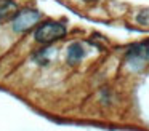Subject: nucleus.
Listing matches in <instances>:
<instances>
[{
    "instance_id": "4",
    "label": "nucleus",
    "mask_w": 149,
    "mask_h": 131,
    "mask_svg": "<svg viewBox=\"0 0 149 131\" xmlns=\"http://www.w3.org/2000/svg\"><path fill=\"white\" fill-rule=\"evenodd\" d=\"M13 10H16V5L11 0H0V19L7 18Z\"/></svg>"
},
{
    "instance_id": "1",
    "label": "nucleus",
    "mask_w": 149,
    "mask_h": 131,
    "mask_svg": "<svg viewBox=\"0 0 149 131\" xmlns=\"http://www.w3.org/2000/svg\"><path fill=\"white\" fill-rule=\"evenodd\" d=\"M66 35V26L56 21H47L36 30V40L39 43H52Z\"/></svg>"
},
{
    "instance_id": "5",
    "label": "nucleus",
    "mask_w": 149,
    "mask_h": 131,
    "mask_svg": "<svg viewBox=\"0 0 149 131\" xmlns=\"http://www.w3.org/2000/svg\"><path fill=\"white\" fill-rule=\"evenodd\" d=\"M148 58H149V42H148Z\"/></svg>"
},
{
    "instance_id": "2",
    "label": "nucleus",
    "mask_w": 149,
    "mask_h": 131,
    "mask_svg": "<svg viewBox=\"0 0 149 131\" xmlns=\"http://www.w3.org/2000/svg\"><path fill=\"white\" fill-rule=\"evenodd\" d=\"M40 19V13L32 8H24L16 13L13 19V30L15 32H26L32 26H36Z\"/></svg>"
},
{
    "instance_id": "3",
    "label": "nucleus",
    "mask_w": 149,
    "mask_h": 131,
    "mask_svg": "<svg viewBox=\"0 0 149 131\" xmlns=\"http://www.w3.org/2000/svg\"><path fill=\"white\" fill-rule=\"evenodd\" d=\"M84 56H85V50L80 43L69 45V48H68V62L69 64H77Z\"/></svg>"
},
{
    "instance_id": "6",
    "label": "nucleus",
    "mask_w": 149,
    "mask_h": 131,
    "mask_svg": "<svg viewBox=\"0 0 149 131\" xmlns=\"http://www.w3.org/2000/svg\"><path fill=\"white\" fill-rule=\"evenodd\" d=\"M87 2H93V0H87Z\"/></svg>"
}]
</instances>
